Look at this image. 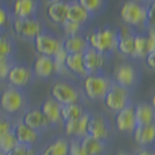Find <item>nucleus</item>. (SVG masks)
I'll return each mask as SVG.
<instances>
[{
  "instance_id": "f257e3e1",
  "label": "nucleus",
  "mask_w": 155,
  "mask_h": 155,
  "mask_svg": "<svg viewBox=\"0 0 155 155\" xmlns=\"http://www.w3.org/2000/svg\"><path fill=\"white\" fill-rule=\"evenodd\" d=\"M118 35L110 28H102L91 31L87 37V43L91 49L105 54L115 50L117 46Z\"/></svg>"
},
{
  "instance_id": "f03ea898",
  "label": "nucleus",
  "mask_w": 155,
  "mask_h": 155,
  "mask_svg": "<svg viewBox=\"0 0 155 155\" xmlns=\"http://www.w3.org/2000/svg\"><path fill=\"white\" fill-rule=\"evenodd\" d=\"M110 81L104 77L96 75V74H88L84 78V89L88 98L91 100H98L103 98L109 91Z\"/></svg>"
},
{
  "instance_id": "7ed1b4c3",
  "label": "nucleus",
  "mask_w": 155,
  "mask_h": 155,
  "mask_svg": "<svg viewBox=\"0 0 155 155\" xmlns=\"http://www.w3.org/2000/svg\"><path fill=\"white\" fill-rule=\"evenodd\" d=\"M25 97L19 88L9 87L0 95V108L7 115H15L23 108Z\"/></svg>"
},
{
  "instance_id": "20e7f679",
  "label": "nucleus",
  "mask_w": 155,
  "mask_h": 155,
  "mask_svg": "<svg viewBox=\"0 0 155 155\" xmlns=\"http://www.w3.org/2000/svg\"><path fill=\"white\" fill-rule=\"evenodd\" d=\"M120 18L126 25L140 26L146 22V7L138 1L129 0L120 8Z\"/></svg>"
},
{
  "instance_id": "39448f33",
  "label": "nucleus",
  "mask_w": 155,
  "mask_h": 155,
  "mask_svg": "<svg viewBox=\"0 0 155 155\" xmlns=\"http://www.w3.org/2000/svg\"><path fill=\"white\" fill-rule=\"evenodd\" d=\"M103 100L104 104L108 109L118 112L127 105V100H129L127 89L118 86L117 84H111L109 91H107L105 96L103 97Z\"/></svg>"
},
{
  "instance_id": "423d86ee",
  "label": "nucleus",
  "mask_w": 155,
  "mask_h": 155,
  "mask_svg": "<svg viewBox=\"0 0 155 155\" xmlns=\"http://www.w3.org/2000/svg\"><path fill=\"white\" fill-rule=\"evenodd\" d=\"M52 100H54L60 105L77 103L79 100V94L74 87L66 82H57L51 88Z\"/></svg>"
},
{
  "instance_id": "0eeeda50",
  "label": "nucleus",
  "mask_w": 155,
  "mask_h": 155,
  "mask_svg": "<svg viewBox=\"0 0 155 155\" xmlns=\"http://www.w3.org/2000/svg\"><path fill=\"white\" fill-rule=\"evenodd\" d=\"M13 28L14 31L23 38H35L42 30L38 21L32 19H16L13 23Z\"/></svg>"
},
{
  "instance_id": "6e6552de",
  "label": "nucleus",
  "mask_w": 155,
  "mask_h": 155,
  "mask_svg": "<svg viewBox=\"0 0 155 155\" xmlns=\"http://www.w3.org/2000/svg\"><path fill=\"white\" fill-rule=\"evenodd\" d=\"M60 46L61 44L58 39L48 34L41 32L37 37H35V48L41 56L53 57V54L58 51Z\"/></svg>"
},
{
  "instance_id": "1a4fd4ad",
  "label": "nucleus",
  "mask_w": 155,
  "mask_h": 155,
  "mask_svg": "<svg viewBox=\"0 0 155 155\" xmlns=\"http://www.w3.org/2000/svg\"><path fill=\"white\" fill-rule=\"evenodd\" d=\"M116 126L122 132H133L137 127L134 108L126 105L116 115Z\"/></svg>"
},
{
  "instance_id": "9d476101",
  "label": "nucleus",
  "mask_w": 155,
  "mask_h": 155,
  "mask_svg": "<svg viewBox=\"0 0 155 155\" xmlns=\"http://www.w3.org/2000/svg\"><path fill=\"white\" fill-rule=\"evenodd\" d=\"M13 131L14 136L18 139L19 143L22 145H28V146H35L39 140V133L28 127L27 125L19 122V123L13 124Z\"/></svg>"
},
{
  "instance_id": "9b49d317",
  "label": "nucleus",
  "mask_w": 155,
  "mask_h": 155,
  "mask_svg": "<svg viewBox=\"0 0 155 155\" xmlns=\"http://www.w3.org/2000/svg\"><path fill=\"white\" fill-rule=\"evenodd\" d=\"M82 61H84V71L87 72V74H94L95 72L103 67L104 54L97 52L91 48H88L82 53Z\"/></svg>"
},
{
  "instance_id": "f8f14e48",
  "label": "nucleus",
  "mask_w": 155,
  "mask_h": 155,
  "mask_svg": "<svg viewBox=\"0 0 155 155\" xmlns=\"http://www.w3.org/2000/svg\"><path fill=\"white\" fill-rule=\"evenodd\" d=\"M21 122L27 125L28 127L36 131V132H42L49 126V123L46 120L45 116L43 115V112L38 109H32L27 111L23 115Z\"/></svg>"
},
{
  "instance_id": "ddd939ff",
  "label": "nucleus",
  "mask_w": 155,
  "mask_h": 155,
  "mask_svg": "<svg viewBox=\"0 0 155 155\" xmlns=\"http://www.w3.org/2000/svg\"><path fill=\"white\" fill-rule=\"evenodd\" d=\"M108 134H109V131H108L107 122L103 118L100 116H91L88 126H87V136L102 141L108 137Z\"/></svg>"
},
{
  "instance_id": "4468645a",
  "label": "nucleus",
  "mask_w": 155,
  "mask_h": 155,
  "mask_svg": "<svg viewBox=\"0 0 155 155\" xmlns=\"http://www.w3.org/2000/svg\"><path fill=\"white\" fill-rule=\"evenodd\" d=\"M115 80L118 86L127 88L134 84L136 80V71L134 68L129 64H120L118 65L115 70Z\"/></svg>"
},
{
  "instance_id": "2eb2a0df",
  "label": "nucleus",
  "mask_w": 155,
  "mask_h": 155,
  "mask_svg": "<svg viewBox=\"0 0 155 155\" xmlns=\"http://www.w3.org/2000/svg\"><path fill=\"white\" fill-rule=\"evenodd\" d=\"M91 115L89 114H84L77 120H72L65 123V133L67 136L78 137V138H82L87 136V126L89 122Z\"/></svg>"
},
{
  "instance_id": "dca6fc26",
  "label": "nucleus",
  "mask_w": 155,
  "mask_h": 155,
  "mask_svg": "<svg viewBox=\"0 0 155 155\" xmlns=\"http://www.w3.org/2000/svg\"><path fill=\"white\" fill-rule=\"evenodd\" d=\"M7 78L12 86H14L15 88H19V87H25L26 84H28V82L31 79V73L27 67L14 66L11 68Z\"/></svg>"
},
{
  "instance_id": "f3484780",
  "label": "nucleus",
  "mask_w": 155,
  "mask_h": 155,
  "mask_svg": "<svg viewBox=\"0 0 155 155\" xmlns=\"http://www.w3.org/2000/svg\"><path fill=\"white\" fill-rule=\"evenodd\" d=\"M134 140L140 145H149L155 140V124L137 125L133 131Z\"/></svg>"
},
{
  "instance_id": "a211bd4d",
  "label": "nucleus",
  "mask_w": 155,
  "mask_h": 155,
  "mask_svg": "<svg viewBox=\"0 0 155 155\" xmlns=\"http://www.w3.org/2000/svg\"><path fill=\"white\" fill-rule=\"evenodd\" d=\"M89 18V13L81 6L78 1H72L67 4V21L78 25H82Z\"/></svg>"
},
{
  "instance_id": "6ab92c4d",
  "label": "nucleus",
  "mask_w": 155,
  "mask_h": 155,
  "mask_svg": "<svg viewBox=\"0 0 155 155\" xmlns=\"http://www.w3.org/2000/svg\"><path fill=\"white\" fill-rule=\"evenodd\" d=\"M61 46L67 52V54H74V53H84L88 49V43H87V39H84L79 35H75V36L67 37Z\"/></svg>"
},
{
  "instance_id": "aec40b11",
  "label": "nucleus",
  "mask_w": 155,
  "mask_h": 155,
  "mask_svg": "<svg viewBox=\"0 0 155 155\" xmlns=\"http://www.w3.org/2000/svg\"><path fill=\"white\" fill-rule=\"evenodd\" d=\"M53 72H54V67H53L52 57L39 56L38 58L35 60V63H34V73L38 78H42V79L49 78Z\"/></svg>"
},
{
  "instance_id": "412c9836",
  "label": "nucleus",
  "mask_w": 155,
  "mask_h": 155,
  "mask_svg": "<svg viewBox=\"0 0 155 155\" xmlns=\"http://www.w3.org/2000/svg\"><path fill=\"white\" fill-rule=\"evenodd\" d=\"M60 107L61 105L57 103L52 98L46 100L45 102L43 103L42 108H41V111L45 116L49 125H54V124H57L61 119L60 118Z\"/></svg>"
},
{
  "instance_id": "4be33fe9",
  "label": "nucleus",
  "mask_w": 155,
  "mask_h": 155,
  "mask_svg": "<svg viewBox=\"0 0 155 155\" xmlns=\"http://www.w3.org/2000/svg\"><path fill=\"white\" fill-rule=\"evenodd\" d=\"M137 125H148L155 120V110L150 104H138L134 108Z\"/></svg>"
},
{
  "instance_id": "5701e85b",
  "label": "nucleus",
  "mask_w": 155,
  "mask_h": 155,
  "mask_svg": "<svg viewBox=\"0 0 155 155\" xmlns=\"http://www.w3.org/2000/svg\"><path fill=\"white\" fill-rule=\"evenodd\" d=\"M48 16L54 23L63 25L67 20V4L64 1L53 2L48 7Z\"/></svg>"
},
{
  "instance_id": "b1692460",
  "label": "nucleus",
  "mask_w": 155,
  "mask_h": 155,
  "mask_svg": "<svg viewBox=\"0 0 155 155\" xmlns=\"http://www.w3.org/2000/svg\"><path fill=\"white\" fill-rule=\"evenodd\" d=\"M84 114V112L82 108L77 103L66 104V105H61L60 107V118H61V120L64 123L77 120Z\"/></svg>"
},
{
  "instance_id": "393cba45",
  "label": "nucleus",
  "mask_w": 155,
  "mask_h": 155,
  "mask_svg": "<svg viewBox=\"0 0 155 155\" xmlns=\"http://www.w3.org/2000/svg\"><path fill=\"white\" fill-rule=\"evenodd\" d=\"M80 143L87 155H101L104 146L101 140L94 139L89 136H84L80 139Z\"/></svg>"
},
{
  "instance_id": "a878e982",
  "label": "nucleus",
  "mask_w": 155,
  "mask_h": 155,
  "mask_svg": "<svg viewBox=\"0 0 155 155\" xmlns=\"http://www.w3.org/2000/svg\"><path fill=\"white\" fill-rule=\"evenodd\" d=\"M66 70L73 72L79 75H87V72L84 71V61H82V53H74L67 54L65 61Z\"/></svg>"
},
{
  "instance_id": "bb28decb",
  "label": "nucleus",
  "mask_w": 155,
  "mask_h": 155,
  "mask_svg": "<svg viewBox=\"0 0 155 155\" xmlns=\"http://www.w3.org/2000/svg\"><path fill=\"white\" fill-rule=\"evenodd\" d=\"M35 12L34 0H16L14 4V14L18 19H29V16Z\"/></svg>"
},
{
  "instance_id": "cd10ccee",
  "label": "nucleus",
  "mask_w": 155,
  "mask_h": 155,
  "mask_svg": "<svg viewBox=\"0 0 155 155\" xmlns=\"http://www.w3.org/2000/svg\"><path fill=\"white\" fill-rule=\"evenodd\" d=\"M116 48L122 54L133 57V53H134V36L131 35V34H124V35L118 36Z\"/></svg>"
},
{
  "instance_id": "c85d7f7f",
  "label": "nucleus",
  "mask_w": 155,
  "mask_h": 155,
  "mask_svg": "<svg viewBox=\"0 0 155 155\" xmlns=\"http://www.w3.org/2000/svg\"><path fill=\"white\" fill-rule=\"evenodd\" d=\"M41 155H68V142L64 139H57L51 142Z\"/></svg>"
},
{
  "instance_id": "c756f323",
  "label": "nucleus",
  "mask_w": 155,
  "mask_h": 155,
  "mask_svg": "<svg viewBox=\"0 0 155 155\" xmlns=\"http://www.w3.org/2000/svg\"><path fill=\"white\" fill-rule=\"evenodd\" d=\"M18 145H19V141L14 136L13 131L0 136V152L5 155L9 153L13 148H15Z\"/></svg>"
},
{
  "instance_id": "7c9ffc66",
  "label": "nucleus",
  "mask_w": 155,
  "mask_h": 155,
  "mask_svg": "<svg viewBox=\"0 0 155 155\" xmlns=\"http://www.w3.org/2000/svg\"><path fill=\"white\" fill-rule=\"evenodd\" d=\"M148 54L147 37L142 35L134 36V53L133 57H146Z\"/></svg>"
},
{
  "instance_id": "2f4dec72",
  "label": "nucleus",
  "mask_w": 155,
  "mask_h": 155,
  "mask_svg": "<svg viewBox=\"0 0 155 155\" xmlns=\"http://www.w3.org/2000/svg\"><path fill=\"white\" fill-rule=\"evenodd\" d=\"M66 57H67V52L65 51L63 46H60L58 51L56 52L53 54V57H52L54 72H57V73H64L66 71V66H65Z\"/></svg>"
},
{
  "instance_id": "473e14b6",
  "label": "nucleus",
  "mask_w": 155,
  "mask_h": 155,
  "mask_svg": "<svg viewBox=\"0 0 155 155\" xmlns=\"http://www.w3.org/2000/svg\"><path fill=\"white\" fill-rule=\"evenodd\" d=\"M78 2L89 14L100 12L104 5V0H78Z\"/></svg>"
},
{
  "instance_id": "72a5a7b5",
  "label": "nucleus",
  "mask_w": 155,
  "mask_h": 155,
  "mask_svg": "<svg viewBox=\"0 0 155 155\" xmlns=\"http://www.w3.org/2000/svg\"><path fill=\"white\" fill-rule=\"evenodd\" d=\"M6 155H37V152H36L35 146H28V145L19 143L15 148H13Z\"/></svg>"
},
{
  "instance_id": "f704fd0d",
  "label": "nucleus",
  "mask_w": 155,
  "mask_h": 155,
  "mask_svg": "<svg viewBox=\"0 0 155 155\" xmlns=\"http://www.w3.org/2000/svg\"><path fill=\"white\" fill-rule=\"evenodd\" d=\"M146 22L150 28H155V0H152L146 7Z\"/></svg>"
},
{
  "instance_id": "c9c22d12",
  "label": "nucleus",
  "mask_w": 155,
  "mask_h": 155,
  "mask_svg": "<svg viewBox=\"0 0 155 155\" xmlns=\"http://www.w3.org/2000/svg\"><path fill=\"white\" fill-rule=\"evenodd\" d=\"M12 53V45L5 37H0V59H7Z\"/></svg>"
},
{
  "instance_id": "e433bc0d",
  "label": "nucleus",
  "mask_w": 155,
  "mask_h": 155,
  "mask_svg": "<svg viewBox=\"0 0 155 155\" xmlns=\"http://www.w3.org/2000/svg\"><path fill=\"white\" fill-rule=\"evenodd\" d=\"M63 29H64L65 34H66L68 37H71V36L78 35V32L80 31V25L66 20L64 23H63Z\"/></svg>"
},
{
  "instance_id": "4c0bfd02",
  "label": "nucleus",
  "mask_w": 155,
  "mask_h": 155,
  "mask_svg": "<svg viewBox=\"0 0 155 155\" xmlns=\"http://www.w3.org/2000/svg\"><path fill=\"white\" fill-rule=\"evenodd\" d=\"M68 155H87L80 143V140H73L68 145Z\"/></svg>"
},
{
  "instance_id": "58836bf2",
  "label": "nucleus",
  "mask_w": 155,
  "mask_h": 155,
  "mask_svg": "<svg viewBox=\"0 0 155 155\" xmlns=\"http://www.w3.org/2000/svg\"><path fill=\"white\" fill-rule=\"evenodd\" d=\"M12 129H13L12 122L8 118H6V117L0 116V136L5 134L7 132H11Z\"/></svg>"
},
{
  "instance_id": "ea45409f",
  "label": "nucleus",
  "mask_w": 155,
  "mask_h": 155,
  "mask_svg": "<svg viewBox=\"0 0 155 155\" xmlns=\"http://www.w3.org/2000/svg\"><path fill=\"white\" fill-rule=\"evenodd\" d=\"M11 65L7 59H0V79H6L11 71Z\"/></svg>"
},
{
  "instance_id": "a19ab883",
  "label": "nucleus",
  "mask_w": 155,
  "mask_h": 155,
  "mask_svg": "<svg viewBox=\"0 0 155 155\" xmlns=\"http://www.w3.org/2000/svg\"><path fill=\"white\" fill-rule=\"evenodd\" d=\"M147 37V44H148V53L155 51V30L154 28H152L148 31Z\"/></svg>"
},
{
  "instance_id": "79ce46f5",
  "label": "nucleus",
  "mask_w": 155,
  "mask_h": 155,
  "mask_svg": "<svg viewBox=\"0 0 155 155\" xmlns=\"http://www.w3.org/2000/svg\"><path fill=\"white\" fill-rule=\"evenodd\" d=\"M145 63H146V65L148 66L149 68L155 71V51L150 52L145 57Z\"/></svg>"
},
{
  "instance_id": "37998d69",
  "label": "nucleus",
  "mask_w": 155,
  "mask_h": 155,
  "mask_svg": "<svg viewBox=\"0 0 155 155\" xmlns=\"http://www.w3.org/2000/svg\"><path fill=\"white\" fill-rule=\"evenodd\" d=\"M7 21V15H6V12L0 7V27L4 26L5 23H6Z\"/></svg>"
},
{
  "instance_id": "c03bdc74",
  "label": "nucleus",
  "mask_w": 155,
  "mask_h": 155,
  "mask_svg": "<svg viewBox=\"0 0 155 155\" xmlns=\"http://www.w3.org/2000/svg\"><path fill=\"white\" fill-rule=\"evenodd\" d=\"M137 155H155L153 152H148V150H140Z\"/></svg>"
},
{
  "instance_id": "a18cd8bd",
  "label": "nucleus",
  "mask_w": 155,
  "mask_h": 155,
  "mask_svg": "<svg viewBox=\"0 0 155 155\" xmlns=\"http://www.w3.org/2000/svg\"><path fill=\"white\" fill-rule=\"evenodd\" d=\"M152 107H153V109L155 110V94L153 95V97H152V104H150Z\"/></svg>"
},
{
  "instance_id": "49530a36",
  "label": "nucleus",
  "mask_w": 155,
  "mask_h": 155,
  "mask_svg": "<svg viewBox=\"0 0 155 155\" xmlns=\"http://www.w3.org/2000/svg\"><path fill=\"white\" fill-rule=\"evenodd\" d=\"M50 4H53V2H59V1H63V0H48Z\"/></svg>"
},
{
  "instance_id": "de8ad7c7",
  "label": "nucleus",
  "mask_w": 155,
  "mask_h": 155,
  "mask_svg": "<svg viewBox=\"0 0 155 155\" xmlns=\"http://www.w3.org/2000/svg\"><path fill=\"white\" fill-rule=\"evenodd\" d=\"M0 155H5V154H4V153H1V152H0Z\"/></svg>"
},
{
  "instance_id": "09e8293b",
  "label": "nucleus",
  "mask_w": 155,
  "mask_h": 155,
  "mask_svg": "<svg viewBox=\"0 0 155 155\" xmlns=\"http://www.w3.org/2000/svg\"><path fill=\"white\" fill-rule=\"evenodd\" d=\"M119 155H127V154H119Z\"/></svg>"
},
{
  "instance_id": "8fccbe9b",
  "label": "nucleus",
  "mask_w": 155,
  "mask_h": 155,
  "mask_svg": "<svg viewBox=\"0 0 155 155\" xmlns=\"http://www.w3.org/2000/svg\"><path fill=\"white\" fill-rule=\"evenodd\" d=\"M154 30H155V28H154Z\"/></svg>"
}]
</instances>
